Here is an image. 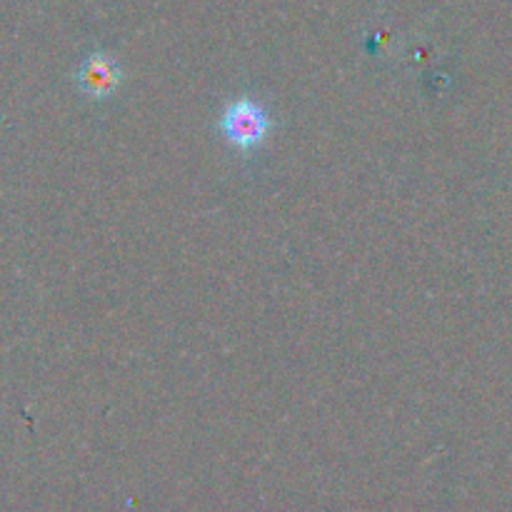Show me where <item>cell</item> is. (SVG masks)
Segmentation results:
<instances>
[{"label":"cell","mask_w":512,"mask_h":512,"mask_svg":"<svg viewBox=\"0 0 512 512\" xmlns=\"http://www.w3.org/2000/svg\"><path fill=\"white\" fill-rule=\"evenodd\" d=\"M218 128L233 148L248 153V150L258 148V145L268 138L273 123H270L268 118V110H265L258 100L240 98L233 100V103L223 110Z\"/></svg>","instance_id":"6da1fadb"},{"label":"cell","mask_w":512,"mask_h":512,"mask_svg":"<svg viewBox=\"0 0 512 512\" xmlns=\"http://www.w3.org/2000/svg\"><path fill=\"white\" fill-rule=\"evenodd\" d=\"M78 83L93 98H105L120 83V68L108 55H90L78 70Z\"/></svg>","instance_id":"7a4b0ae2"}]
</instances>
